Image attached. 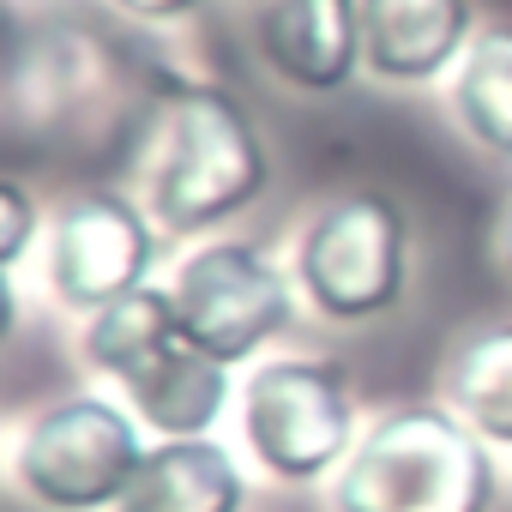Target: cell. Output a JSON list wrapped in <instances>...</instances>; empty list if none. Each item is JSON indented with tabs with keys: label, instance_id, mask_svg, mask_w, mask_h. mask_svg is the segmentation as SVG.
<instances>
[{
	"label": "cell",
	"instance_id": "6da1fadb",
	"mask_svg": "<svg viewBox=\"0 0 512 512\" xmlns=\"http://www.w3.org/2000/svg\"><path fill=\"white\" fill-rule=\"evenodd\" d=\"M266 145L253 115L217 85H169L151 115L145 193L163 229L199 235L247 211L266 187Z\"/></svg>",
	"mask_w": 512,
	"mask_h": 512
},
{
	"label": "cell",
	"instance_id": "7a4b0ae2",
	"mask_svg": "<svg viewBox=\"0 0 512 512\" xmlns=\"http://www.w3.org/2000/svg\"><path fill=\"white\" fill-rule=\"evenodd\" d=\"M494 458L446 404L386 410L338 470V512H488Z\"/></svg>",
	"mask_w": 512,
	"mask_h": 512
},
{
	"label": "cell",
	"instance_id": "3957f363",
	"mask_svg": "<svg viewBox=\"0 0 512 512\" xmlns=\"http://www.w3.org/2000/svg\"><path fill=\"white\" fill-rule=\"evenodd\" d=\"M85 362L97 374L121 380L133 410L145 416V428H157L169 440H199L217 422L223 398H229L223 362L205 356L187 338V326L175 314V296L151 290V284L109 302L103 314H91Z\"/></svg>",
	"mask_w": 512,
	"mask_h": 512
},
{
	"label": "cell",
	"instance_id": "277c9868",
	"mask_svg": "<svg viewBox=\"0 0 512 512\" xmlns=\"http://www.w3.org/2000/svg\"><path fill=\"white\" fill-rule=\"evenodd\" d=\"M145 440L139 422L109 404V398H61L49 404L25 440H19V482L37 506L49 512H97V506H121V494L133 488L139 464H145Z\"/></svg>",
	"mask_w": 512,
	"mask_h": 512
},
{
	"label": "cell",
	"instance_id": "5b68a950",
	"mask_svg": "<svg viewBox=\"0 0 512 512\" xmlns=\"http://www.w3.org/2000/svg\"><path fill=\"white\" fill-rule=\"evenodd\" d=\"M410 229L386 193H338L302 229L296 284L326 320H374L404 296Z\"/></svg>",
	"mask_w": 512,
	"mask_h": 512
},
{
	"label": "cell",
	"instance_id": "8992f818",
	"mask_svg": "<svg viewBox=\"0 0 512 512\" xmlns=\"http://www.w3.org/2000/svg\"><path fill=\"white\" fill-rule=\"evenodd\" d=\"M175 314L187 326V338L217 356L223 368L247 362L253 350H266L290 320H296V296H290V278L272 266L266 247L253 241H205L193 247L175 284Z\"/></svg>",
	"mask_w": 512,
	"mask_h": 512
},
{
	"label": "cell",
	"instance_id": "52a82bcc",
	"mask_svg": "<svg viewBox=\"0 0 512 512\" xmlns=\"http://www.w3.org/2000/svg\"><path fill=\"white\" fill-rule=\"evenodd\" d=\"M241 428L272 476L314 482L350 452V374L320 356L266 362L241 392Z\"/></svg>",
	"mask_w": 512,
	"mask_h": 512
},
{
	"label": "cell",
	"instance_id": "ba28073f",
	"mask_svg": "<svg viewBox=\"0 0 512 512\" xmlns=\"http://www.w3.org/2000/svg\"><path fill=\"white\" fill-rule=\"evenodd\" d=\"M157 229L121 193H79L49 223V290L67 308L103 314L109 302L151 284Z\"/></svg>",
	"mask_w": 512,
	"mask_h": 512
},
{
	"label": "cell",
	"instance_id": "9c48e42d",
	"mask_svg": "<svg viewBox=\"0 0 512 512\" xmlns=\"http://www.w3.org/2000/svg\"><path fill=\"white\" fill-rule=\"evenodd\" d=\"M253 37H260L266 67L308 97L344 91L368 61L362 0H272Z\"/></svg>",
	"mask_w": 512,
	"mask_h": 512
},
{
	"label": "cell",
	"instance_id": "30bf717a",
	"mask_svg": "<svg viewBox=\"0 0 512 512\" xmlns=\"http://www.w3.org/2000/svg\"><path fill=\"white\" fill-rule=\"evenodd\" d=\"M368 67L392 85L434 79L470 37V0H362Z\"/></svg>",
	"mask_w": 512,
	"mask_h": 512
},
{
	"label": "cell",
	"instance_id": "8fae6325",
	"mask_svg": "<svg viewBox=\"0 0 512 512\" xmlns=\"http://www.w3.org/2000/svg\"><path fill=\"white\" fill-rule=\"evenodd\" d=\"M247 482L217 440H163L145 452L115 512H241Z\"/></svg>",
	"mask_w": 512,
	"mask_h": 512
},
{
	"label": "cell",
	"instance_id": "7c38bea8",
	"mask_svg": "<svg viewBox=\"0 0 512 512\" xmlns=\"http://www.w3.org/2000/svg\"><path fill=\"white\" fill-rule=\"evenodd\" d=\"M446 398L482 440L512 446V326H488L458 344L446 368Z\"/></svg>",
	"mask_w": 512,
	"mask_h": 512
},
{
	"label": "cell",
	"instance_id": "4fadbf2b",
	"mask_svg": "<svg viewBox=\"0 0 512 512\" xmlns=\"http://www.w3.org/2000/svg\"><path fill=\"white\" fill-rule=\"evenodd\" d=\"M452 103L476 145H488L494 157H512V25H488L464 49Z\"/></svg>",
	"mask_w": 512,
	"mask_h": 512
},
{
	"label": "cell",
	"instance_id": "5bb4252c",
	"mask_svg": "<svg viewBox=\"0 0 512 512\" xmlns=\"http://www.w3.org/2000/svg\"><path fill=\"white\" fill-rule=\"evenodd\" d=\"M37 229V205L19 181H0V266H19Z\"/></svg>",
	"mask_w": 512,
	"mask_h": 512
},
{
	"label": "cell",
	"instance_id": "9a60e30c",
	"mask_svg": "<svg viewBox=\"0 0 512 512\" xmlns=\"http://www.w3.org/2000/svg\"><path fill=\"white\" fill-rule=\"evenodd\" d=\"M121 13H133V19H151V25H163V19H187L199 0H115Z\"/></svg>",
	"mask_w": 512,
	"mask_h": 512
},
{
	"label": "cell",
	"instance_id": "2e32d148",
	"mask_svg": "<svg viewBox=\"0 0 512 512\" xmlns=\"http://www.w3.org/2000/svg\"><path fill=\"white\" fill-rule=\"evenodd\" d=\"M506 266H512V223H506Z\"/></svg>",
	"mask_w": 512,
	"mask_h": 512
}]
</instances>
